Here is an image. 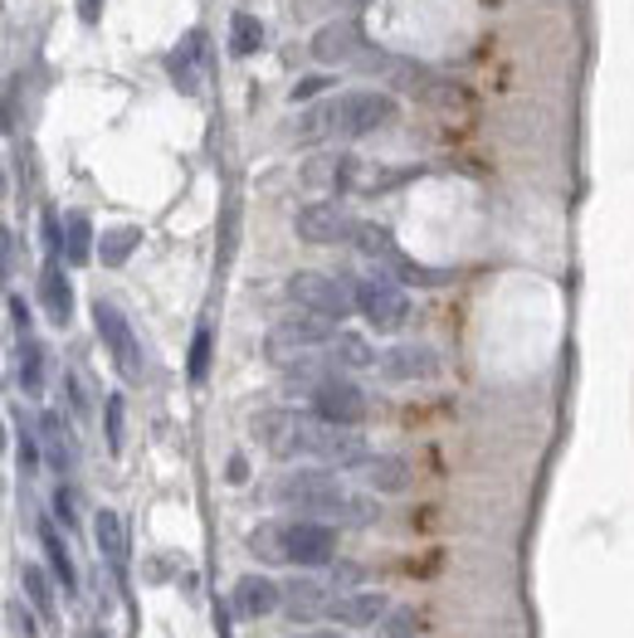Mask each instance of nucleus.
Returning a JSON list of instances; mask_svg holds the SVG:
<instances>
[{
  "label": "nucleus",
  "instance_id": "obj_1",
  "mask_svg": "<svg viewBox=\"0 0 634 638\" xmlns=\"http://www.w3.org/2000/svg\"><path fill=\"white\" fill-rule=\"evenodd\" d=\"M254 435L269 443L274 459H317L332 469H361L371 459L367 439L347 425H332L308 409H269L254 419Z\"/></svg>",
  "mask_w": 634,
  "mask_h": 638
},
{
  "label": "nucleus",
  "instance_id": "obj_2",
  "mask_svg": "<svg viewBox=\"0 0 634 638\" xmlns=\"http://www.w3.org/2000/svg\"><path fill=\"white\" fill-rule=\"evenodd\" d=\"M274 497L283 507H298L303 517L313 521H342V527H371V521L381 517V503H371V497H357L347 493L342 483H337L327 469H298L288 477H278L274 483Z\"/></svg>",
  "mask_w": 634,
  "mask_h": 638
},
{
  "label": "nucleus",
  "instance_id": "obj_3",
  "mask_svg": "<svg viewBox=\"0 0 634 638\" xmlns=\"http://www.w3.org/2000/svg\"><path fill=\"white\" fill-rule=\"evenodd\" d=\"M327 112H332V136L352 142V136L386 128V122L395 118V98L376 94V88H357V94H342V98L327 102Z\"/></svg>",
  "mask_w": 634,
  "mask_h": 638
},
{
  "label": "nucleus",
  "instance_id": "obj_4",
  "mask_svg": "<svg viewBox=\"0 0 634 638\" xmlns=\"http://www.w3.org/2000/svg\"><path fill=\"white\" fill-rule=\"evenodd\" d=\"M288 298L313 317H327V322H342L357 307V288H347L342 278H327V273H293L288 278Z\"/></svg>",
  "mask_w": 634,
  "mask_h": 638
},
{
  "label": "nucleus",
  "instance_id": "obj_5",
  "mask_svg": "<svg viewBox=\"0 0 634 638\" xmlns=\"http://www.w3.org/2000/svg\"><path fill=\"white\" fill-rule=\"evenodd\" d=\"M283 556H288V565H303V571L327 565L337 556V531L327 527V521H313V517L288 521V527H283Z\"/></svg>",
  "mask_w": 634,
  "mask_h": 638
},
{
  "label": "nucleus",
  "instance_id": "obj_6",
  "mask_svg": "<svg viewBox=\"0 0 634 638\" xmlns=\"http://www.w3.org/2000/svg\"><path fill=\"white\" fill-rule=\"evenodd\" d=\"M94 322H98V332H103V346L112 351L118 371L128 375V381H142V351H138V337H132L128 317H122L112 302L98 298V302H94Z\"/></svg>",
  "mask_w": 634,
  "mask_h": 638
},
{
  "label": "nucleus",
  "instance_id": "obj_7",
  "mask_svg": "<svg viewBox=\"0 0 634 638\" xmlns=\"http://www.w3.org/2000/svg\"><path fill=\"white\" fill-rule=\"evenodd\" d=\"M357 312L367 317L376 332H395V327L411 317V298H405L395 283L371 278V283H361V288H357Z\"/></svg>",
  "mask_w": 634,
  "mask_h": 638
},
{
  "label": "nucleus",
  "instance_id": "obj_8",
  "mask_svg": "<svg viewBox=\"0 0 634 638\" xmlns=\"http://www.w3.org/2000/svg\"><path fill=\"white\" fill-rule=\"evenodd\" d=\"M298 239H308V244H342V239H357V220L337 200H313L298 210Z\"/></svg>",
  "mask_w": 634,
  "mask_h": 638
},
{
  "label": "nucleus",
  "instance_id": "obj_9",
  "mask_svg": "<svg viewBox=\"0 0 634 638\" xmlns=\"http://www.w3.org/2000/svg\"><path fill=\"white\" fill-rule=\"evenodd\" d=\"M313 415L357 429L361 419H367V395H361L352 381H342V375H327V381L313 391Z\"/></svg>",
  "mask_w": 634,
  "mask_h": 638
},
{
  "label": "nucleus",
  "instance_id": "obj_10",
  "mask_svg": "<svg viewBox=\"0 0 634 638\" xmlns=\"http://www.w3.org/2000/svg\"><path fill=\"white\" fill-rule=\"evenodd\" d=\"M337 605V590L327 585V580H288V590H283V614H288L293 624H313V619H327Z\"/></svg>",
  "mask_w": 634,
  "mask_h": 638
},
{
  "label": "nucleus",
  "instance_id": "obj_11",
  "mask_svg": "<svg viewBox=\"0 0 634 638\" xmlns=\"http://www.w3.org/2000/svg\"><path fill=\"white\" fill-rule=\"evenodd\" d=\"M391 614V600L381 595V590H352V595H337V605L327 619H337L342 629H371V624H381Z\"/></svg>",
  "mask_w": 634,
  "mask_h": 638
},
{
  "label": "nucleus",
  "instance_id": "obj_12",
  "mask_svg": "<svg viewBox=\"0 0 634 638\" xmlns=\"http://www.w3.org/2000/svg\"><path fill=\"white\" fill-rule=\"evenodd\" d=\"M381 371L391 375V381H435L439 375V356L420 341H401V346H391L386 356H381Z\"/></svg>",
  "mask_w": 634,
  "mask_h": 638
},
{
  "label": "nucleus",
  "instance_id": "obj_13",
  "mask_svg": "<svg viewBox=\"0 0 634 638\" xmlns=\"http://www.w3.org/2000/svg\"><path fill=\"white\" fill-rule=\"evenodd\" d=\"M361 54V30L352 20H332V25H323L313 34V59L317 64H347Z\"/></svg>",
  "mask_w": 634,
  "mask_h": 638
},
{
  "label": "nucleus",
  "instance_id": "obj_14",
  "mask_svg": "<svg viewBox=\"0 0 634 638\" xmlns=\"http://www.w3.org/2000/svg\"><path fill=\"white\" fill-rule=\"evenodd\" d=\"M274 609H283V590L269 575H244L234 585V614L240 619H269Z\"/></svg>",
  "mask_w": 634,
  "mask_h": 638
},
{
  "label": "nucleus",
  "instance_id": "obj_15",
  "mask_svg": "<svg viewBox=\"0 0 634 638\" xmlns=\"http://www.w3.org/2000/svg\"><path fill=\"white\" fill-rule=\"evenodd\" d=\"M40 302H44V312H50L54 327H64L74 317V288H69L64 264L54 254H50V264H44V273H40Z\"/></svg>",
  "mask_w": 634,
  "mask_h": 638
},
{
  "label": "nucleus",
  "instance_id": "obj_16",
  "mask_svg": "<svg viewBox=\"0 0 634 638\" xmlns=\"http://www.w3.org/2000/svg\"><path fill=\"white\" fill-rule=\"evenodd\" d=\"M200 64H206V34L200 30H190L186 40L172 50V78L186 94H196V74H200Z\"/></svg>",
  "mask_w": 634,
  "mask_h": 638
},
{
  "label": "nucleus",
  "instance_id": "obj_17",
  "mask_svg": "<svg viewBox=\"0 0 634 638\" xmlns=\"http://www.w3.org/2000/svg\"><path fill=\"white\" fill-rule=\"evenodd\" d=\"M94 537H98V551L108 556V565L112 571H122V565H128V527H122V517L118 512H98L94 517Z\"/></svg>",
  "mask_w": 634,
  "mask_h": 638
},
{
  "label": "nucleus",
  "instance_id": "obj_18",
  "mask_svg": "<svg viewBox=\"0 0 634 638\" xmlns=\"http://www.w3.org/2000/svg\"><path fill=\"white\" fill-rule=\"evenodd\" d=\"M40 439H44V453H50L54 469L69 473V469H74V459H78V443H74L69 429H64V419H59V415H44V419H40Z\"/></svg>",
  "mask_w": 634,
  "mask_h": 638
},
{
  "label": "nucleus",
  "instance_id": "obj_19",
  "mask_svg": "<svg viewBox=\"0 0 634 638\" xmlns=\"http://www.w3.org/2000/svg\"><path fill=\"white\" fill-rule=\"evenodd\" d=\"M40 546H44V556H50V571L59 575V585L74 590L78 585V580H74V556H69V546H64V537H59V527H54V521H40Z\"/></svg>",
  "mask_w": 634,
  "mask_h": 638
},
{
  "label": "nucleus",
  "instance_id": "obj_20",
  "mask_svg": "<svg viewBox=\"0 0 634 638\" xmlns=\"http://www.w3.org/2000/svg\"><path fill=\"white\" fill-rule=\"evenodd\" d=\"M361 477H367L376 493H401V487L411 483V469H405V459H376V453H371V459L361 463Z\"/></svg>",
  "mask_w": 634,
  "mask_h": 638
},
{
  "label": "nucleus",
  "instance_id": "obj_21",
  "mask_svg": "<svg viewBox=\"0 0 634 638\" xmlns=\"http://www.w3.org/2000/svg\"><path fill=\"white\" fill-rule=\"evenodd\" d=\"M352 244L361 249L367 258H381V264H401V249H395V239H391V230L386 224H357V239Z\"/></svg>",
  "mask_w": 634,
  "mask_h": 638
},
{
  "label": "nucleus",
  "instance_id": "obj_22",
  "mask_svg": "<svg viewBox=\"0 0 634 638\" xmlns=\"http://www.w3.org/2000/svg\"><path fill=\"white\" fill-rule=\"evenodd\" d=\"M327 356H332V366H352V371L376 366V351H371L361 337H352V332H337L332 341H327Z\"/></svg>",
  "mask_w": 634,
  "mask_h": 638
},
{
  "label": "nucleus",
  "instance_id": "obj_23",
  "mask_svg": "<svg viewBox=\"0 0 634 638\" xmlns=\"http://www.w3.org/2000/svg\"><path fill=\"white\" fill-rule=\"evenodd\" d=\"M64 258L69 264H88L94 258V224H88V215H69L64 220Z\"/></svg>",
  "mask_w": 634,
  "mask_h": 638
},
{
  "label": "nucleus",
  "instance_id": "obj_24",
  "mask_svg": "<svg viewBox=\"0 0 634 638\" xmlns=\"http://www.w3.org/2000/svg\"><path fill=\"white\" fill-rule=\"evenodd\" d=\"M138 244H142V230H132V224H118V230H103V244H98V254H103L108 268H122Z\"/></svg>",
  "mask_w": 634,
  "mask_h": 638
},
{
  "label": "nucleus",
  "instance_id": "obj_25",
  "mask_svg": "<svg viewBox=\"0 0 634 638\" xmlns=\"http://www.w3.org/2000/svg\"><path fill=\"white\" fill-rule=\"evenodd\" d=\"M20 391L25 395H40L44 391V346L40 341H20Z\"/></svg>",
  "mask_w": 634,
  "mask_h": 638
},
{
  "label": "nucleus",
  "instance_id": "obj_26",
  "mask_svg": "<svg viewBox=\"0 0 634 638\" xmlns=\"http://www.w3.org/2000/svg\"><path fill=\"white\" fill-rule=\"evenodd\" d=\"M259 44H264V25H259L249 10H240V15L230 20V54H234V59H244V54H254Z\"/></svg>",
  "mask_w": 634,
  "mask_h": 638
},
{
  "label": "nucleus",
  "instance_id": "obj_27",
  "mask_svg": "<svg viewBox=\"0 0 634 638\" xmlns=\"http://www.w3.org/2000/svg\"><path fill=\"white\" fill-rule=\"evenodd\" d=\"M249 551L264 556V561H274V565H288V556H283V527H278V521L259 527L254 537H249Z\"/></svg>",
  "mask_w": 634,
  "mask_h": 638
},
{
  "label": "nucleus",
  "instance_id": "obj_28",
  "mask_svg": "<svg viewBox=\"0 0 634 638\" xmlns=\"http://www.w3.org/2000/svg\"><path fill=\"white\" fill-rule=\"evenodd\" d=\"M210 371V327H196V341H190V381H206Z\"/></svg>",
  "mask_w": 634,
  "mask_h": 638
},
{
  "label": "nucleus",
  "instance_id": "obj_29",
  "mask_svg": "<svg viewBox=\"0 0 634 638\" xmlns=\"http://www.w3.org/2000/svg\"><path fill=\"white\" fill-rule=\"evenodd\" d=\"M20 580H25V595L35 600V609L40 614H54V600H50V585H44L40 565H25V571H20Z\"/></svg>",
  "mask_w": 634,
  "mask_h": 638
},
{
  "label": "nucleus",
  "instance_id": "obj_30",
  "mask_svg": "<svg viewBox=\"0 0 634 638\" xmlns=\"http://www.w3.org/2000/svg\"><path fill=\"white\" fill-rule=\"evenodd\" d=\"M381 629H386V638H415L420 614H415V609H391V619H381Z\"/></svg>",
  "mask_w": 634,
  "mask_h": 638
},
{
  "label": "nucleus",
  "instance_id": "obj_31",
  "mask_svg": "<svg viewBox=\"0 0 634 638\" xmlns=\"http://www.w3.org/2000/svg\"><path fill=\"white\" fill-rule=\"evenodd\" d=\"M108 439H112V449H122V400L118 395L108 400Z\"/></svg>",
  "mask_w": 634,
  "mask_h": 638
},
{
  "label": "nucleus",
  "instance_id": "obj_32",
  "mask_svg": "<svg viewBox=\"0 0 634 638\" xmlns=\"http://www.w3.org/2000/svg\"><path fill=\"white\" fill-rule=\"evenodd\" d=\"M40 463V443H35V435H25V429H20V469H35Z\"/></svg>",
  "mask_w": 634,
  "mask_h": 638
},
{
  "label": "nucleus",
  "instance_id": "obj_33",
  "mask_svg": "<svg viewBox=\"0 0 634 638\" xmlns=\"http://www.w3.org/2000/svg\"><path fill=\"white\" fill-rule=\"evenodd\" d=\"M6 307H10V322H15L20 332H30V307H25V298H20V293H10Z\"/></svg>",
  "mask_w": 634,
  "mask_h": 638
},
{
  "label": "nucleus",
  "instance_id": "obj_34",
  "mask_svg": "<svg viewBox=\"0 0 634 638\" xmlns=\"http://www.w3.org/2000/svg\"><path fill=\"white\" fill-rule=\"evenodd\" d=\"M54 512H59V521H64V527H74V497L64 493V487H59V493H54Z\"/></svg>",
  "mask_w": 634,
  "mask_h": 638
},
{
  "label": "nucleus",
  "instance_id": "obj_35",
  "mask_svg": "<svg viewBox=\"0 0 634 638\" xmlns=\"http://www.w3.org/2000/svg\"><path fill=\"white\" fill-rule=\"evenodd\" d=\"M327 84H332V78H303V84L293 88V98H313V94H323Z\"/></svg>",
  "mask_w": 634,
  "mask_h": 638
},
{
  "label": "nucleus",
  "instance_id": "obj_36",
  "mask_svg": "<svg viewBox=\"0 0 634 638\" xmlns=\"http://www.w3.org/2000/svg\"><path fill=\"white\" fill-rule=\"evenodd\" d=\"M298 638H352V634H337V629H313V634H298Z\"/></svg>",
  "mask_w": 634,
  "mask_h": 638
},
{
  "label": "nucleus",
  "instance_id": "obj_37",
  "mask_svg": "<svg viewBox=\"0 0 634 638\" xmlns=\"http://www.w3.org/2000/svg\"><path fill=\"white\" fill-rule=\"evenodd\" d=\"M342 6H361V0H342Z\"/></svg>",
  "mask_w": 634,
  "mask_h": 638
},
{
  "label": "nucleus",
  "instance_id": "obj_38",
  "mask_svg": "<svg viewBox=\"0 0 634 638\" xmlns=\"http://www.w3.org/2000/svg\"><path fill=\"white\" fill-rule=\"evenodd\" d=\"M88 638H98V634H88Z\"/></svg>",
  "mask_w": 634,
  "mask_h": 638
}]
</instances>
